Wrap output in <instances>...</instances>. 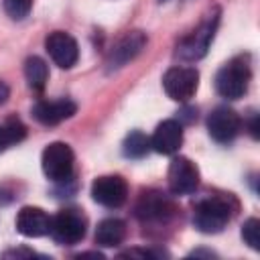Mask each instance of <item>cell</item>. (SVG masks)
I'll list each match as a JSON object with an SVG mask.
<instances>
[{"label": "cell", "mask_w": 260, "mask_h": 260, "mask_svg": "<svg viewBox=\"0 0 260 260\" xmlns=\"http://www.w3.org/2000/svg\"><path fill=\"white\" fill-rule=\"evenodd\" d=\"M238 201L232 195H209L195 205L193 223L203 234H217L236 215Z\"/></svg>", "instance_id": "6da1fadb"}, {"label": "cell", "mask_w": 260, "mask_h": 260, "mask_svg": "<svg viewBox=\"0 0 260 260\" xmlns=\"http://www.w3.org/2000/svg\"><path fill=\"white\" fill-rule=\"evenodd\" d=\"M250 59L248 55H238L219 67L215 73V89L225 100H240L250 85Z\"/></svg>", "instance_id": "7a4b0ae2"}, {"label": "cell", "mask_w": 260, "mask_h": 260, "mask_svg": "<svg viewBox=\"0 0 260 260\" xmlns=\"http://www.w3.org/2000/svg\"><path fill=\"white\" fill-rule=\"evenodd\" d=\"M217 24H219V10H213L211 14H207V18L191 35H187L177 45V55L185 61H197V59L205 57V53L213 41Z\"/></svg>", "instance_id": "3957f363"}, {"label": "cell", "mask_w": 260, "mask_h": 260, "mask_svg": "<svg viewBox=\"0 0 260 260\" xmlns=\"http://www.w3.org/2000/svg\"><path fill=\"white\" fill-rule=\"evenodd\" d=\"M85 215L79 209H61L51 217L49 236L63 246H73L83 240L85 236Z\"/></svg>", "instance_id": "277c9868"}, {"label": "cell", "mask_w": 260, "mask_h": 260, "mask_svg": "<svg viewBox=\"0 0 260 260\" xmlns=\"http://www.w3.org/2000/svg\"><path fill=\"white\" fill-rule=\"evenodd\" d=\"M73 162H75L73 150L65 142H51L49 146H45L43 156H41L43 173L47 175V179L55 183H65L71 179Z\"/></svg>", "instance_id": "5b68a950"}, {"label": "cell", "mask_w": 260, "mask_h": 260, "mask_svg": "<svg viewBox=\"0 0 260 260\" xmlns=\"http://www.w3.org/2000/svg\"><path fill=\"white\" fill-rule=\"evenodd\" d=\"M134 215L142 223H165L175 215V205L169 195L156 189H148L140 193L134 205Z\"/></svg>", "instance_id": "8992f818"}, {"label": "cell", "mask_w": 260, "mask_h": 260, "mask_svg": "<svg viewBox=\"0 0 260 260\" xmlns=\"http://www.w3.org/2000/svg\"><path fill=\"white\" fill-rule=\"evenodd\" d=\"M148 43V37L142 32V30H128L124 32L114 45L112 49L108 51V57H106V69L108 71H118L122 69L124 65H128L132 59H136L144 47Z\"/></svg>", "instance_id": "52a82bcc"}, {"label": "cell", "mask_w": 260, "mask_h": 260, "mask_svg": "<svg viewBox=\"0 0 260 260\" xmlns=\"http://www.w3.org/2000/svg\"><path fill=\"white\" fill-rule=\"evenodd\" d=\"M199 85V71L195 67H171L162 75V87L175 102H187L195 95Z\"/></svg>", "instance_id": "ba28073f"}, {"label": "cell", "mask_w": 260, "mask_h": 260, "mask_svg": "<svg viewBox=\"0 0 260 260\" xmlns=\"http://www.w3.org/2000/svg\"><path fill=\"white\" fill-rule=\"evenodd\" d=\"M199 187V169L187 156H175L169 165V191L173 195H189Z\"/></svg>", "instance_id": "9c48e42d"}, {"label": "cell", "mask_w": 260, "mask_h": 260, "mask_svg": "<svg viewBox=\"0 0 260 260\" xmlns=\"http://www.w3.org/2000/svg\"><path fill=\"white\" fill-rule=\"evenodd\" d=\"M128 197V185L120 175H102L91 183V199L104 207H120Z\"/></svg>", "instance_id": "30bf717a"}, {"label": "cell", "mask_w": 260, "mask_h": 260, "mask_svg": "<svg viewBox=\"0 0 260 260\" xmlns=\"http://www.w3.org/2000/svg\"><path fill=\"white\" fill-rule=\"evenodd\" d=\"M240 130H242V120L228 106H219L207 116V132L215 142L228 144L240 134Z\"/></svg>", "instance_id": "8fae6325"}, {"label": "cell", "mask_w": 260, "mask_h": 260, "mask_svg": "<svg viewBox=\"0 0 260 260\" xmlns=\"http://www.w3.org/2000/svg\"><path fill=\"white\" fill-rule=\"evenodd\" d=\"M45 49L49 53V57L53 59L55 65H59L61 69H71L77 59H79V47L77 41L65 32V30H55L45 39Z\"/></svg>", "instance_id": "7c38bea8"}, {"label": "cell", "mask_w": 260, "mask_h": 260, "mask_svg": "<svg viewBox=\"0 0 260 260\" xmlns=\"http://www.w3.org/2000/svg\"><path fill=\"white\" fill-rule=\"evenodd\" d=\"M77 112V104L61 98V100H41L32 106V118L43 126H55Z\"/></svg>", "instance_id": "4fadbf2b"}, {"label": "cell", "mask_w": 260, "mask_h": 260, "mask_svg": "<svg viewBox=\"0 0 260 260\" xmlns=\"http://www.w3.org/2000/svg\"><path fill=\"white\" fill-rule=\"evenodd\" d=\"M16 232L24 238H41L45 234H49V225H51V217L47 215L45 209L41 207H32L26 205L16 213Z\"/></svg>", "instance_id": "5bb4252c"}, {"label": "cell", "mask_w": 260, "mask_h": 260, "mask_svg": "<svg viewBox=\"0 0 260 260\" xmlns=\"http://www.w3.org/2000/svg\"><path fill=\"white\" fill-rule=\"evenodd\" d=\"M183 144V126L179 120H165L150 136V148L160 154H175Z\"/></svg>", "instance_id": "9a60e30c"}, {"label": "cell", "mask_w": 260, "mask_h": 260, "mask_svg": "<svg viewBox=\"0 0 260 260\" xmlns=\"http://www.w3.org/2000/svg\"><path fill=\"white\" fill-rule=\"evenodd\" d=\"M126 238V223L118 217L102 219L95 228V244L104 248H116Z\"/></svg>", "instance_id": "2e32d148"}, {"label": "cell", "mask_w": 260, "mask_h": 260, "mask_svg": "<svg viewBox=\"0 0 260 260\" xmlns=\"http://www.w3.org/2000/svg\"><path fill=\"white\" fill-rule=\"evenodd\" d=\"M24 77H26V83L32 91H43L45 85H47V79H49V67L47 63L37 57V55H30L26 61H24Z\"/></svg>", "instance_id": "e0dca14e"}, {"label": "cell", "mask_w": 260, "mask_h": 260, "mask_svg": "<svg viewBox=\"0 0 260 260\" xmlns=\"http://www.w3.org/2000/svg\"><path fill=\"white\" fill-rule=\"evenodd\" d=\"M148 150H150V138L140 130H132L122 142V152L126 158H142Z\"/></svg>", "instance_id": "ac0fdd59"}, {"label": "cell", "mask_w": 260, "mask_h": 260, "mask_svg": "<svg viewBox=\"0 0 260 260\" xmlns=\"http://www.w3.org/2000/svg\"><path fill=\"white\" fill-rule=\"evenodd\" d=\"M26 136V128L18 118H8L0 124V152L10 148L12 144L20 142Z\"/></svg>", "instance_id": "d6986e66"}, {"label": "cell", "mask_w": 260, "mask_h": 260, "mask_svg": "<svg viewBox=\"0 0 260 260\" xmlns=\"http://www.w3.org/2000/svg\"><path fill=\"white\" fill-rule=\"evenodd\" d=\"M242 240L254 252L260 250V221L256 217H250V219L244 221V225H242Z\"/></svg>", "instance_id": "ffe728a7"}, {"label": "cell", "mask_w": 260, "mask_h": 260, "mask_svg": "<svg viewBox=\"0 0 260 260\" xmlns=\"http://www.w3.org/2000/svg\"><path fill=\"white\" fill-rule=\"evenodd\" d=\"M32 0H4V10L12 20H22L28 16Z\"/></svg>", "instance_id": "44dd1931"}, {"label": "cell", "mask_w": 260, "mask_h": 260, "mask_svg": "<svg viewBox=\"0 0 260 260\" xmlns=\"http://www.w3.org/2000/svg\"><path fill=\"white\" fill-rule=\"evenodd\" d=\"M118 256H120V258H154V256H158V252L144 250V248H132V250L120 252Z\"/></svg>", "instance_id": "7402d4cb"}, {"label": "cell", "mask_w": 260, "mask_h": 260, "mask_svg": "<svg viewBox=\"0 0 260 260\" xmlns=\"http://www.w3.org/2000/svg\"><path fill=\"white\" fill-rule=\"evenodd\" d=\"M32 256H37V252L26 250V248H14V250L2 252V258H32Z\"/></svg>", "instance_id": "603a6c76"}, {"label": "cell", "mask_w": 260, "mask_h": 260, "mask_svg": "<svg viewBox=\"0 0 260 260\" xmlns=\"http://www.w3.org/2000/svg\"><path fill=\"white\" fill-rule=\"evenodd\" d=\"M8 98H10V89H8V85H6L4 81H0V106L6 104Z\"/></svg>", "instance_id": "cb8c5ba5"}, {"label": "cell", "mask_w": 260, "mask_h": 260, "mask_svg": "<svg viewBox=\"0 0 260 260\" xmlns=\"http://www.w3.org/2000/svg\"><path fill=\"white\" fill-rule=\"evenodd\" d=\"M250 134H252V138H258V116L256 114L250 120Z\"/></svg>", "instance_id": "d4e9b609"}, {"label": "cell", "mask_w": 260, "mask_h": 260, "mask_svg": "<svg viewBox=\"0 0 260 260\" xmlns=\"http://www.w3.org/2000/svg\"><path fill=\"white\" fill-rule=\"evenodd\" d=\"M75 258H104V254L102 252H81Z\"/></svg>", "instance_id": "484cf974"}, {"label": "cell", "mask_w": 260, "mask_h": 260, "mask_svg": "<svg viewBox=\"0 0 260 260\" xmlns=\"http://www.w3.org/2000/svg\"><path fill=\"white\" fill-rule=\"evenodd\" d=\"M191 256H215V254L207 252V250H195V252H191Z\"/></svg>", "instance_id": "4316f807"}]
</instances>
